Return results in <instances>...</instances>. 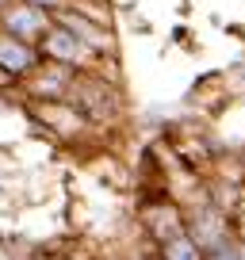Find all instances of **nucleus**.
<instances>
[{"mask_svg":"<svg viewBox=\"0 0 245 260\" xmlns=\"http://www.w3.org/2000/svg\"><path fill=\"white\" fill-rule=\"evenodd\" d=\"M42 50H46V57L66 61V65H81L84 57L92 54V46L73 31V27H66V23H62V27H50V31L42 35Z\"/></svg>","mask_w":245,"mask_h":260,"instance_id":"f257e3e1","label":"nucleus"},{"mask_svg":"<svg viewBox=\"0 0 245 260\" xmlns=\"http://www.w3.org/2000/svg\"><path fill=\"white\" fill-rule=\"evenodd\" d=\"M4 23H8V31L16 35V39H27L31 42L35 35H46L50 27H46V8H35V4H16V8L4 16Z\"/></svg>","mask_w":245,"mask_h":260,"instance_id":"f03ea898","label":"nucleus"},{"mask_svg":"<svg viewBox=\"0 0 245 260\" xmlns=\"http://www.w3.org/2000/svg\"><path fill=\"white\" fill-rule=\"evenodd\" d=\"M0 65H4L12 77H23L39 65V57L27 46V39H16V35L8 31V35H0Z\"/></svg>","mask_w":245,"mask_h":260,"instance_id":"7ed1b4c3","label":"nucleus"},{"mask_svg":"<svg viewBox=\"0 0 245 260\" xmlns=\"http://www.w3.org/2000/svg\"><path fill=\"white\" fill-rule=\"evenodd\" d=\"M161 256L165 260H203V252H199V245L192 241L188 234H172V237H165V245H161Z\"/></svg>","mask_w":245,"mask_h":260,"instance_id":"20e7f679","label":"nucleus"},{"mask_svg":"<svg viewBox=\"0 0 245 260\" xmlns=\"http://www.w3.org/2000/svg\"><path fill=\"white\" fill-rule=\"evenodd\" d=\"M203 260H241V256H237V249L226 241V237H215V241L203 249Z\"/></svg>","mask_w":245,"mask_h":260,"instance_id":"39448f33","label":"nucleus"},{"mask_svg":"<svg viewBox=\"0 0 245 260\" xmlns=\"http://www.w3.org/2000/svg\"><path fill=\"white\" fill-rule=\"evenodd\" d=\"M27 4H35V8H46V12H57L66 0H27Z\"/></svg>","mask_w":245,"mask_h":260,"instance_id":"423d86ee","label":"nucleus"},{"mask_svg":"<svg viewBox=\"0 0 245 260\" xmlns=\"http://www.w3.org/2000/svg\"><path fill=\"white\" fill-rule=\"evenodd\" d=\"M8 81H12V73L4 69V65H0V84H8Z\"/></svg>","mask_w":245,"mask_h":260,"instance_id":"0eeeda50","label":"nucleus"},{"mask_svg":"<svg viewBox=\"0 0 245 260\" xmlns=\"http://www.w3.org/2000/svg\"><path fill=\"white\" fill-rule=\"evenodd\" d=\"M154 260H165V256H154Z\"/></svg>","mask_w":245,"mask_h":260,"instance_id":"6e6552de","label":"nucleus"}]
</instances>
